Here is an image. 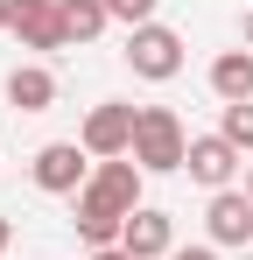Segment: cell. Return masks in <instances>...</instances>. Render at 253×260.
Wrapping results in <instances>:
<instances>
[{"label":"cell","instance_id":"obj_11","mask_svg":"<svg viewBox=\"0 0 253 260\" xmlns=\"http://www.w3.org/2000/svg\"><path fill=\"white\" fill-rule=\"evenodd\" d=\"M211 91H218L225 106H246L253 99V49H225V56L211 63Z\"/></svg>","mask_w":253,"mask_h":260},{"label":"cell","instance_id":"obj_19","mask_svg":"<svg viewBox=\"0 0 253 260\" xmlns=\"http://www.w3.org/2000/svg\"><path fill=\"white\" fill-rule=\"evenodd\" d=\"M0 28H7V0H0Z\"/></svg>","mask_w":253,"mask_h":260},{"label":"cell","instance_id":"obj_17","mask_svg":"<svg viewBox=\"0 0 253 260\" xmlns=\"http://www.w3.org/2000/svg\"><path fill=\"white\" fill-rule=\"evenodd\" d=\"M7 239H14V225H7V218H0V253H7Z\"/></svg>","mask_w":253,"mask_h":260},{"label":"cell","instance_id":"obj_7","mask_svg":"<svg viewBox=\"0 0 253 260\" xmlns=\"http://www.w3.org/2000/svg\"><path fill=\"white\" fill-rule=\"evenodd\" d=\"M183 169H190V176H197V183L211 190V197H218V190H232V176H239V148H232L225 134H197Z\"/></svg>","mask_w":253,"mask_h":260},{"label":"cell","instance_id":"obj_16","mask_svg":"<svg viewBox=\"0 0 253 260\" xmlns=\"http://www.w3.org/2000/svg\"><path fill=\"white\" fill-rule=\"evenodd\" d=\"M91 260H134V253H126V246H99Z\"/></svg>","mask_w":253,"mask_h":260},{"label":"cell","instance_id":"obj_1","mask_svg":"<svg viewBox=\"0 0 253 260\" xmlns=\"http://www.w3.org/2000/svg\"><path fill=\"white\" fill-rule=\"evenodd\" d=\"M141 162L134 155H120V162H99V176L78 190V232L91 239V246H120L126 218L141 211Z\"/></svg>","mask_w":253,"mask_h":260},{"label":"cell","instance_id":"obj_12","mask_svg":"<svg viewBox=\"0 0 253 260\" xmlns=\"http://www.w3.org/2000/svg\"><path fill=\"white\" fill-rule=\"evenodd\" d=\"M64 7V28H71V43H91L113 14H106V0H56Z\"/></svg>","mask_w":253,"mask_h":260},{"label":"cell","instance_id":"obj_9","mask_svg":"<svg viewBox=\"0 0 253 260\" xmlns=\"http://www.w3.org/2000/svg\"><path fill=\"white\" fill-rule=\"evenodd\" d=\"M120 246H126L134 260H169V253H176V218H169V211H148V204H141V211L126 218Z\"/></svg>","mask_w":253,"mask_h":260},{"label":"cell","instance_id":"obj_18","mask_svg":"<svg viewBox=\"0 0 253 260\" xmlns=\"http://www.w3.org/2000/svg\"><path fill=\"white\" fill-rule=\"evenodd\" d=\"M246 197H253V162H246Z\"/></svg>","mask_w":253,"mask_h":260},{"label":"cell","instance_id":"obj_8","mask_svg":"<svg viewBox=\"0 0 253 260\" xmlns=\"http://www.w3.org/2000/svg\"><path fill=\"white\" fill-rule=\"evenodd\" d=\"M204 232H211V246H246L253 239V197L246 190H218L204 211Z\"/></svg>","mask_w":253,"mask_h":260},{"label":"cell","instance_id":"obj_3","mask_svg":"<svg viewBox=\"0 0 253 260\" xmlns=\"http://www.w3.org/2000/svg\"><path fill=\"white\" fill-rule=\"evenodd\" d=\"M126 63H134V78L169 85V78L183 71V36L162 28V21H148V28H134V36H126Z\"/></svg>","mask_w":253,"mask_h":260},{"label":"cell","instance_id":"obj_4","mask_svg":"<svg viewBox=\"0 0 253 260\" xmlns=\"http://www.w3.org/2000/svg\"><path fill=\"white\" fill-rule=\"evenodd\" d=\"M134 127H141V113L120 106V99H106V106H91V120H84V155H99V162H120L134 155Z\"/></svg>","mask_w":253,"mask_h":260},{"label":"cell","instance_id":"obj_5","mask_svg":"<svg viewBox=\"0 0 253 260\" xmlns=\"http://www.w3.org/2000/svg\"><path fill=\"white\" fill-rule=\"evenodd\" d=\"M84 141H49V148H36V190H49V197H78L84 183Z\"/></svg>","mask_w":253,"mask_h":260},{"label":"cell","instance_id":"obj_6","mask_svg":"<svg viewBox=\"0 0 253 260\" xmlns=\"http://www.w3.org/2000/svg\"><path fill=\"white\" fill-rule=\"evenodd\" d=\"M7 28H14L28 49H64V43H71L56 0H7Z\"/></svg>","mask_w":253,"mask_h":260},{"label":"cell","instance_id":"obj_14","mask_svg":"<svg viewBox=\"0 0 253 260\" xmlns=\"http://www.w3.org/2000/svg\"><path fill=\"white\" fill-rule=\"evenodd\" d=\"M155 7H162V0H106V14L126 21V36H134V28H148V21H155Z\"/></svg>","mask_w":253,"mask_h":260},{"label":"cell","instance_id":"obj_13","mask_svg":"<svg viewBox=\"0 0 253 260\" xmlns=\"http://www.w3.org/2000/svg\"><path fill=\"white\" fill-rule=\"evenodd\" d=\"M218 134L239 148V155H253V99L246 106H225V120H218Z\"/></svg>","mask_w":253,"mask_h":260},{"label":"cell","instance_id":"obj_10","mask_svg":"<svg viewBox=\"0 0 253 260\" xmlns=\"http://www.w3.org/2000/svg\"><path fill=\"white\" fill-rule=\"evenodd\" d=\"M7 106H14V113H49V106H56V71L14 63V71H7Z\"/></svg>","mask_w":253,"mask_h":260},{"label":"cell","instance_id":"obj_2","mask_svg":"<svg viewBox=\"0 0 253 260\" xmlns=\"http://www.w3.org/2000/svg\"><path fill=\"white\" fill-rule=\"evenodd\" d=\"M134 162L148 176H169L190 162V134H183V120L169 113V106H141V127H134Z\"/></svg>","mask_w":253,"mask_h":260},{"label":"cell","instance_id":"obj_15","mask_svg":"<svg viewBox=\"0 0 253 260\" xmlns=\"http://www.w3.org/2000/svg\"><path fill=\"white\" fill-rule=\"evenodd\" d=\"M169 260H218V246H176Z\"/></svg>","mask_w":253,"mask_h":260}]
</instances>
